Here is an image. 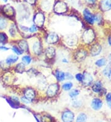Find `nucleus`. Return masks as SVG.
I'll return each mask as SVG.
<instances>
[{"mask_svg": "<svg viewBox=\"0 0 111 122\" xmlns=\"http://www.w3.org/2000/svg\"><path fill=\"white\" fill-rule=\"evenodd\" d=\"M95 39H96V33L93 28H86L83 31L81 40L86 45H92L94 43Z\"/></svg>", "mask_w": 111, "mask_h": 122, "instance_id": "obj_1", "label": "nucleus"}, {"mask_svg": "<svg viewBox=\"0 0 111 122\" xmlns=\"http://www.w3.org/2000/svg\"><path fill=\"white\" fill-rule=\"evenodd\" d=\"M91 89L93 92L98 94L99 96H104L107 92L106 89L104 87L102 81L99 80L94 81L93 85L91 86Z\"/></svg>", "mask_w": 111, "mask_h": 122, "instance_id": "obj_2", "label": "nucleus"}, {"mask_svg": "<svg viewBox=\"0 0 111 122\" xmlns=\"http://www.w3.org/2000/svg\"><path fill=\"white\" fill-rule=\"evenodd\" d=\"M102 51V46L99 43H94L90 46L89 49V53L91 57H95L100 55Z\"/></svg>", "mask_w": 111, "mask_h": 122, "instance_id": "obj_3", "label": "nucleus"}, {"mask_svg": "<svg viewBox=\"0 0 111 122\" xmlns=\"http://www.w3.org/2000/svg\"><path fill=\"white\" fill-rule=\"evenodd\" d=\"M88 55V51L86 49L84 48H80L76 51L74 55V57L76 61L81 62L86 59Z\"/></svg>", "mask_w": 111, "mask_h": 122, "instance_id": "obj_4", "label": "nucleus"}, {"mask_svg": "<svg viewBox=\"0 0 111 122\" xmlns=\"http://www.w3.org/2000/svg\"><path fill=\"white\" fill-rule=\"evenodd\" d=\"M83 78L81 82L82 85L85 87H91L94 83V77L93 75L88 71H85L83 73Z\"/></svg>", "mask_w": 111, "mask_h": 122, "instance_id": "obj_5", "label": "nucleus"}, {"mask_svg": "<svg viewBox=\"0 0 111 122\" xmlns=\"http://www.w3.org/2000/svg\"><path fill=\"white\" fill-rule=\"evenodd\" d=\"M83 15L85 20L89 25H93L95 24V14L92 13L88 9H85L83 10Z\"/></svg>", "mask_w": 111, "mask_h": 122, "instance_id": "obj_6", "label": "nucleus"}, {"mask_svg": "<svg viewBox=\"0 0 111 122\" xmlns=\"http://www.w3.org/2000/svg\"><path fill=\"white\" fill-rule=\"evenodd\" d=\"M103 101L100 97H96L91 100V107L95 111H99L102 108Z\"/></svg>", "mask_w": 111, "mask_h": 122, "instance_id": "obj_7", "label": "nucleus"}, {"mask_svg": "<svg viewBox=\"0 0 111 122\" xmlns=\"http://www.w3.org/2000/svg\"><path fill=\"white\" fill-rule=\"evenodd\" d=\"M59 86L58 83H52L48 86L46 90V94L49 97H53L58 94Z\"/></svg>", "mask_w": 111, "mask_h": 122, "instance_id": "obj_8", "label": "nucleus"}, {"mask_svg": "<svg viewBox=\"0 0 111 122\" xmlns=\"http://www.w3.org/2000/svg\"><path fill=\"white\" fill-rule=\"evenodd\" d=\"M31 49L33 53L37 56L40 55L42 52L43 48L41 42L39 40H35L31 44Z\"/></svg>", "mask_w": 111, "mask_h": 122, "instance_id": "obj_9", "label": "nucleus"}, {"mask_svg": "<svg viewBox=\"0 0 111 122\" xmlns=\"http://www.w3.org/2000/svg\"><path fill=\"white\" fill-rule=\"evenodd\" d=\"M79 41V38L76 35L72 34L69 35L67 36L65 38V42L67 45L72 47V46H75L77 45Z\"/></svg>", "mask_w": 111, "mask_h": 122, "instance_id": "obj_10", "label": "nucleus"}, {"mask_svg": "<svg viewBox=\"0 0 111 122\" xmlns=\"http://www.w3.org/2000/svg\"><path fill=\"white\" fill-rule=\"evenodd\" d=\"M74 117L75 115L73 112L70 110H65L62 113L61 118L63 122H73Z\"/></svg>", "mask_w": 111, "mask_h": 122, "instance_id": "obj_11", "label": "nucleus"}, {"mask_svg": "<svg viewBox=\"0 0 111 122\" xmlns=\"http://www.w3.org/2000/svg\"><path fill=\"white\" fill-rule=\"evenodd\" d=\"M33 22L37 27H42L44 25V16L42 12H38L33 17Z\"/></svg>", "mask_w": 111, "mask_h": 122, "instance_id": "obj_12", "label": "nucleus"}, {"mask_svg": "<svg viewBox=\"0 0 111 122\" xmlns=\"http://www.w3.org/2000/svg\"><path fill=\"white\" fill-rule=\"evenodd\" d=\"M7 102L13 108H18L20 106V100L16 96H11L8 97L7 98H5Z\"/></svg>", "mask_w": 111, "mask_h": 122, "instance_id": "obj_13", "label": "nucleus"}, {"mask_svg": "<svg viewBox=\"0 0 111 122\" xmlns=\"http://www.w3.org/2000/svg\"><path fill=\"white\" fill-rule=\"evenodd\" d=\"M67 10V6L64 2L59 1L56 3L54 6V11L56 13L62 14L64 13Z\"/></svg>", "mask_w": 111, "mask_h": 122, "instance_id": "obj_14", "label": "nucleus"}, {"mask_svg": "<svg viewBox=\"0 0 111 122\" xmlns=\"http://www.w3.org/2000/svg\"><path fill=\"white\" fill-rule=\"evenodd\" d=\"M59 35L56 33L51 32L49 33L46 36V42L48 44H55L59 41Z\"/></svg>", "mask_w": 111, "mask_h": 122, "instance_id": "obj_15", "label": "nucleus"}, {"mask_svg": "<svg viewBox=\"0 0 111 122\" xmlns=\"http://www.w3.org/2000/svg\"><path fill=\"white\" fill-rule=\"evenodd\" d=\"M99 7L102 12H107L111 10V0H101Z\"/></svg>", "mask_w": 111, "mask_h": 122, "instance_id": "obj_16", "label": "nucleus"}, {"mask_svg": "<svg viewBox=\"0 0 111 122\" xmlns=\"http://www.w3.org/2000/svg\"><path fill=\"white\" fill-rule=\"evenodd\" d=\"M24 96L29 99L30 101H32L36 96L35 91L33 89L31 88H28L24 91Z\"/></svg>", "mask_w": 111, "mask_h": 122, "instance_id": "obj_17", "label": "nucleus"}, {"mask_svg": "<svg viewBox=\"0 0 111 122\" xmlns=\"http://www.w3.org/2000/svg\"><path fill=\"white\" fill-rule=\"evenodd\" d=\"M3 12L5 15L8 17H12L14 15V9L12 6L9 5L3 6Z\"/></svg>", "mask_w": 111, "mask_h": 122, "instance_id": "obj_18", "label": "nucleus"}, {"mask_svg": "<svg viewBox=\"0 0 111 122\" xmlns=\"http://www.w3.org/2000/svg\"><path fill=\"white\" fill-rule=\"evenodd\" d=\"M107 64H108L107 59L104 57H101V58L98 59L95 61V62L96 67H98V68H99V69L104 68Z\"/></svg>", "mask_w": 111, "mask_h": 122, "instance_id": "obj_19", "label": "nucleus"}, {"mask_svg": "<svg viewBox=\"0 0 111 122\" xmlns=\"http://www.w3.org/2000/svg\"><path fill=\"white\" fill-rule=\"evenodd\" d=\"M45 56L48 59H52L56 56V49L53 47H48L45 50Z\"/></svg>", "mask_w": 111, "mask_h": 122, "instance_id": "obj_20", "label": "nucleus"}, {"mask_svg": "<svg viewBox=\"0 0 111 122\" xmlns=\"http://www.w3.org/2000/svg\"><path fill=\"white\" fill-rule=\"evenodd\" d=\"M18 47L24 52H28V51L29 50V45H28V43H27V41H26L25 40H20L18 42Z\"/></svg>", "mask_w": 111, "mask_h": 122, "instance_id": "obj_21", "label": "nucleus"}, {"mask_svg": "<svg viewBox=\"0 0 111 122\" xmlns=\"http://www.w3.org/2000/svg\"><path fill=\"white\" fill-rule=\"evenodd\" d=\"M19 60V56L17 55H14V54H12V55H9L8 56L7 58L5 60V62H6V64H8L9 66H11L12 64H15Z\"/></svg>", "mask_w": 111, "mask_h": 122, "instance_id": "obj_22", "label": "nucleus"}, {"mask_svg": "<svg viewBox=\"0 0 111 122\" xmlns=\"http://www.w3.org/2000/svg\"><path fill=\"white\" fill-rule=\"evenodd\" d=\"M55 77L58 81L61 82L65 80V73L61 70H57L55 71Z\"/></svg>", "mask_w": 111, "mask_h": 122, "instance_id": "obj_23", "label": "nucleus"}, {"mask_svg": "<svg viewBox=\"0 0 111 122\" xmlns=\"http://www.w3.org/2000/svg\"><path fill=\"white\" fill-rule=\"evenodd\" d=\"M15 71L19 73H24L25 71V65H24L22 62L19 63L15 67Z\"/></svg>", "mask_w": 111, "mask_h": 122, "instance_id": "obj_24", "label": "nucleus"}, {"mask_svg": "<svg viewBox=\"0 0 111 122\" xmlns=\"http://www.w3.org/2000/svg\"><path fill=\"white\" fill-rule=\"evenodd\" d=\"M8 40H9V38H8V36L6 34V33L0 31V44L5 45V44L7 43Z\"/></svg>", "mask_w": 111, "mask_h": 122, "instance_id": "obj_25", "label": "nucleus"}, {"mask_svg": "<svg viewBox=\"0 0 111 122\" xmlns=\"http://www.w3.org/2000/svg\"><path fill=\"white\" fill-rule=\"evenodd\" d=\"M38 86L40 89H44L46 88L47 83L43 78H40L38 80Z\"/></svg>", "mask_w": 111, "mask_h": 122, "instance_id": "obj_26", "label": "nucleus"}, {"mask_svg": "<svg viewBox=\"0 0 111 122\" xmlns=\"http://www.w3.org/2000/svg\"><path fill=\"white\" fill-rule=\"evenodd\" d=\"M88 117L85 113H80L78 115L76 119V122H86Z\"/></svg>", "mask_w": 111, "mask_h": 122, "instance_id": "obj_27", "label": "nucleus"}, {"mask_svg": "<svg viewBox=\"0 0 111 122\" xmlns=\"http://www.w3.org/2000/svg\"><path fill=\"white\" fill-rule=\"evenodd\" d=\"M9 33L11 37H15L17 33V28L14 24H12L9 28Z\"/></svg>", "mask_w": 111, "mask_h": 122, "instance_id": "obj_28", "label": "nucleus"}, {"mask_svg": "<svg viewBox=\"0 0 111 122\" xmlns=\"http://www.w3.org/2000/svg\"><path fill=\"white\" fill-rule=\"evenodd\" d=\"M111 70V65L110 64H107L105 67H104L103 69L102 70V74L104 77L107 78L109 73L110 71Z\"/></svg>", "mask_w": 111, "mask_h": 122, "instance_id": "obj_29", "label": "nucleus"}, {"mask_svg": "<svg viewBox=\"0 0 111 122\" xmlns=\"http://www.w3.org/2000/svg\"><path fill=\"white\" fill-rule=\"evenodd\" d=\"M95 23H96V24L98 25H102L104 22L103 17H102V15H101V14H95Z\"/></svg>", "mask_w": 111, "mask_h": 122, "instance_id": "obj_30", "label": "nucleus"}, {"mask_svg": "<svg viewBox=\"0 0 111 122\" xmlns=\"http://www.w3.org/2000/svg\"><path fill=\"white\" fill-rule=\"evenodd\" d=\"M7 25H8V23L6 19L0 17V30H5L7 27Z\"/></svg>", "mask_w": 111, "mask_h": 122, "instance_id": "obj_31", "label": "nucleus"}, {"mask_svg": "<svg viewBox=\"0 0 111 122\" xmlns=\"http://www.w3.org/2000/svg\"><path fill=\"white\" fill-rule=\"evenodd\" d=\"M32 59L31 56L28 55L24 56L22 57V63L25 65V66H28L29 65L30 63L32 62Z\"/></svg>", "mask_w": 111, "mask_h": 122, "instance_id": "obj_32", "label": "nucleus"}, {"mask_svg": "<svg viewBox=\"0 0 111 122\" xmlns=\"http://www.w3.org/2000/svg\"><path fill=\"white\" fill-rule=\"evenodd\" d=\"M105 101L107 106L111 109V92H107L105 96Z\"/></svg>", "mask_w": 111, "mask_h": 122, "instance_id": "obj_33", "label": "nucleus"}, {"mask_svg": "<svg viewBox=\"0 0 111 122\" xmlns=\"http://www.w3.org/2000/svg\"><path fill=\"white\" fill-rule=\"evenodd\" d=\"M13 78V75L11 73H7L5 75V78H3V82L5 83L9 84L11 81H12Z\"/></svg>", "mask_w": 111, "mask_h": 122, "instance_id": "obj_34", "label": "nucleus"}, {"mask_svg": "<svg viewBox=\"0 0 111 122\" xmlns=\"http://www.w3.org/2000/svg\"><path fill=\"white\" fill-rule=\"evenodd\" d=\"M72 87H73V83L70 81L66 82V83L63 84L62 86V89H63V90H64L65 91H70V90L72 89Z\"/></svg>", "mask_w": 111, "mask_h": 122, "instance_id": "obj_35", "label": "nucleus"}, {"mask_svg": "<svg viewBox=\"0 0 111 122\" xmlns=\"http://www.w3.org/2000/svg\"><path fill=\"white\" fill-rule=\"evenodd\" d=\"M80 91L79 89H74L71 90V91L69 92V96L72 99H75L80 94Z\"/></svg>", "mask_w": 111, "mask_h": 122, "instance_id": "obj_36", "label": "nucleus"}, {"mask_svg": "<svg viewBox=\"0 0 111 122\" xmlns=\"http://www.w3.org/2000/svg\"><path fill=\"white\" fill-rule=\"evenodd\" d=\"M11 49H12V51H13V52H14L16 55L19 56L24 53V52H23V51H22V50H21V49L18 47V46H15V45H14V46H12Z\"/></svg>", "mask_w": 111, "mask_h": 122, "instance_id": "obj_37", "label": "nucleus"}, {"mask_svg": "<svg viewBox=\"0 0 111 122\" xmlns=\"http://www.w3.org/2000/svg\"><path fill=\"white\" fill-rule=\"evenodd\" d=\"M75 78L76 80L77 81H79V83H81L82 81H83V73H78L75 75Z\"/></svg>", "mask_w": 111, "mask_h": 122, "instance_id": "obj_38", "label": "nucleus"}, {"mask_svg": "<svg viewBox=\"0 0 111 122\" xmlns=\"http://www.w3.org/2000/svg\"><path fill=\"white\" fill-rule=\"evenodd\" d=\"M41 121L42 122H52V118L49 115H43Z\"/></svg>", "mask_w": 111, "mask_h": 122, "instance_id": "obj_39", "label": "nucleus"}, {"mask_svg": "<svg viewBox=\"0 0 111 122\" xmlns=\"http://www.w3.org/2000/svg\"><path fill=\"white\" fill-rule=\"evenodd\" d=\"M72 105L74 107L78 108V107H81V105H82V102H81V101H79V100H75V101H73Z\"/></svg>", "mask_w": 111, "mask_h": 122, "instance_id": "obj_40", "label": "nucleus"}, {"mask_svg": "<svg viewBox=\"0 0 111 122\" xmlns=\"http://www.w3.org/2000/svg\"><path fill=\"white\" fill-rule=\"evenodd\" d=\"M37 27L35 25V24H33L30 27H29V32L31 33H34L37 31Z\"/></svg>", "mask_w": 111, "mask_h": 122, "instance_id": "obj_41", "label": "nucleus"}, {"mask_svg": "<svg viewBox=\"0 0 111 122\" xmlns=\"http://www.w3.org/2000/svg\"><path fill=\"white\" fill-rule=\"evenodd\" d=\"M21 101L22 102L24 103L25 104H29L31 103L32 101H30L29 99H28L27 98H26L25 96H22V97L21 98Z\"/></svg>", "mask_w": 111, "mask_h": 122, "instance_id": "obj_42", "label": "nucleus"}, {"mask_svg": "<svg viewBox=\"0 0 111 122\" xmlns=\"http://www.w3.org/2000/svg\"><path fill=\"white\" fill-rule=\"evenodd\" d=\"M27 73H28V74H29L30 76H33V75H36L37 74V71H36L35 69H30L29 70H28Z\"/></svg>", "mask_w": 111, "mask_h": 122, "instance_id": "obj_43", "label": "nucleus"}, {"mask_svg": "<svg viewBox=\"0 0 111 122\" xmlns=\"http://www.w3.org/2000/svg\"><path fill=\"white\" fill-rule=\"evenodd\" d=\"M65 79L68 80H72L74 79V76L70 73H65Z\"/></svg>", "mask_w": 111, "mask_h": 122, "instance_id": "obj_44", "label": "nucleus"}, {"mask_svg": "<svg viewBox=\"0 0 111 122\" xmlns=\"http://www.w3.org/2000/svg\"><path fill=\"white\" fill-rule=\"evenodd\" d=\"M10 48L7 47L6 46H4V45H0V50L3 51H9Z\"/></svg>", "mask_w": 111, "mask_h": 122, "instance_id": "obj_45", "label": "nucleus"}, {"mask_svg": "<svg viewBox=\"0 0 111 122\" xmlns=\"http://www.w3.org/2000/svg\"><path fill=\"white\" fill-rule=\"evenodd\" d=\"M107 43L108 46L111 47V35H109L107 38Z\"/></svg>", "mask_w": 111, "mask_h": 122, "instance_id": "obj_46", "label": "nucleus"}, {"mask_svg": "<svg viewBox=\"0 0 111 122\" xmlns=\"http://www.w3.org/2000/svg\"><path fill=\"white\" fill-rule=\"evenodd\" d=\"M86 2L89 5H95L96 3V0H86Z\"/></svg>", "mask_w": 111, "mask_h": 122, "instance_id": "obj_47", "label": "nucleus"}, {"mask_svg": "<svg viewBox=\"0 0 111 122\" xmlns=\"http://www.w3.org/2000/svg\"><path fill=\"white\" fill-rule=\"evenodd\" d=\"M107 61H108V63L111 65V52L108 54V57H107Z\"/></svg>", "mask_w": 111, "mask_h": 122, "instance_id": "obj_48", "label": "nucleus"}, {"mask_svg": "<svg viewBox=\"0 0 111 122\" xmlns=\"http://www.w3.org/2000/svg\"><path fill=\"white\" fill-rule=\"evenodd\" d=\"M36 0H25V1L27 2L29 4H31V5H33V4H34Z\"/></svg>", "mask_w": 111, "mask_h": 122, "instance_id": "obj_49", "label": "nucleus"}, {"mask_svg": "<svg viewBox=\"0 0 111 122\" xmlns=\"http://www.w3.org/2000/svg\"><path fill=\"white\" fill-rule=\"evenodd\" d=\"M107 78H108L109 81L111 83V71H110L109 73L108 76H107Z\"/></svg>", "mask_w": 111, "mask_h": 122, "instance_id": "obj_50", "label": "nucleus"}, {"mask_svg": "<svg viewBox=\"0 0 111 122\" xmlns=\"http://www.w3.org/2000/svg\"><path fill=\"white\" fill-rule=\"evenodd\" d=\"M62 63H65V64H67V63L69 62L68 60L66 58H63V59H62Z\"/></svg>", "mask_w": 111, "mask_h": 122, "instance_id": "obj_51", "label": "nucleus"}, {"mask_svg": "<svg viewBox=\"0 0 111 122\" xmlns=\"http://www.w3.org/2000/svg\"><path fill=\"white\" fill-rule=\"evenodd\" d=\"M3 1L5 2V3H6V2H7V0H3Z\"/></svg>", "mask_w": 111, "mask_h": 122, "instance_id": "obj_52", "label": "nucleus"}]
</instances>
